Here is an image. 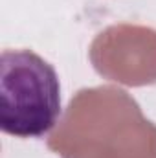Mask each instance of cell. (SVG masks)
Returning <instances> with one entry per match:
<instances>
[{"label":"cell","mask_w":156,"mask_h":158,"mask_svg":"<svg viewBox=\"0 0 156 158\" xmlns=\"http://www.w3.org/2000/svg\"><path fill=\"white\" fill-rule=\"evenodd\" d=\"M61 116L55 68L30 50H6L0 57V127L18 138H39Z\"/></svg>","instance_id":"cell-1"}]
</instances>
